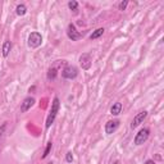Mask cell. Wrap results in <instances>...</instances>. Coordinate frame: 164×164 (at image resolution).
Segmentation results:
<instances>
[{"instance_id": "cell-4", "label": "cell", "mask_w": 164, "mask_h": 164, "mask_svg": "<svg viewBox=\"0 0 164 164\" xmlns=\"http://www.w3.org/2000/svg\"><path fill=\"white\" fill-rule=\"evenodd\" d=\"M77 68L73 67V65H67L63 71H62V76L64 78H67V80H73V78L77 77Z\"/></svg>"}, {"instance_id": "cell-3", "label": "cell", "mask_w": 164, "mask_h": 164, "mask_svg": "<svg viewBox=\"0 0 164 164\" xmlns=\"http://www.w3.org/2000/svg\"><path fill=\"white\" fill-rule=\"evenodd\" d=\"M149 133H150L149 128L140 129V132L136 133V136H135V145H142V144L149 139Z\"/></svg>"}, {"instance_id": "cell-10", "label": "cell", "mask_w": 164, "mask_h": 164, "mask_svg": "<svg viewBox=\"0 0 164 164\" xmlns=\"http://www.w3.org/2000/svg\"><path fill=\"white\" fill-rule=\"evenodd\" d=\"M10 50H12V42H10V41H5V42L3 44V48H2L3 56H4V58L8 56L9 53H10Z\"/></svg>"}, {"instance_id": "cell-1", "label": "cell", "mask_w": 164, "mask_h": 164, "mask_svg": "<svg viewBox=\"0 0 164 164\" xmlns=\"http://www.w3.org/2000/svg\"><path fill=\"white\" fill-rule=\"evenodd\" d=\"M58 111H59V99L58 97H54L53 104H51V110H50V113L48 115V119H46V128H49L51 124L54 123Z\"/></svg>"}, {"instance_id": "cell-18", "label": "cell", "mask_w": 164, "mask_h": 164, "mask_svg": "<svg viewBox=\"0 0 164 164\" xmlns=\"http://www.w3.org/2000/svg\"><path fill=\"white\" fill-rule=\"evenodd\" d=\"M65 160H67L68 163H72V160H73V155H72V153H67V155H65Z\"/></svg>"}, {"instance_id": "cell-11", "label": "cell", "mask_w": 164, "mask_h": 164, "mask_svg": "<svg viewBox=\"0 0 164 164\" xmlns=\"http://www.w3.org/2000/svg\"><path fill=\"white\" fill-rule=\"evenodd\" d=\"M122 111V104L121 103H115L113 104V107L110 108V113L113 115H118Z\"/></svg>"}, {"instance_id": "cell-7", "label": "cell", "mask_w": 164, "mask_h": 164, "mask_svg": "<svg viewBox=\"0 0 164 164\" xmlns=\"http://www.w3.org/2000/svg\"><path fill=\"white\" fill-rule=\"evenodd\" d=\"M118 127H119V121H117V119L109 121V122H107V124H105V132H107L108 135H111V133H114L115 131L118 129Z\"/></svg>"}, {"instance_id": "cell-5", "label": "cell", "mask_w": 164, "mask_h": 164, "mask_svg": "<svg viewBox=\"0 0 164 164\" xmlns=\"http://www.w3.org/2000/svg\"><path fill=\"white\" fill-rule=\"evenodd\" d=\"M67 36L71 38L72 41H78V40H80V38L82 37V35L76 30V27H75V24H73V23H69V24H68Z\"/></svg>"}, {"instance_id": "cell-2", "label": "cell", "mask_w": 164, "mask_h": 164, "mask_svg": "<svg viewBox=\"0 0 164 164\" xmlns=\"http://www.w3.org/2000/svg\"><path fill=\"white\" fill-rule=\"evenodd\" d=\"M42 42V36L38 32H31L28 36V46L30 48H38Z\"/></svg>"}, {"instance_id": "cell-20", "label": "cell", "mask_w": 164, "mask_h": 164, "mask_svg": "<svg viewBox=\"0 0 164 164\" xmlns=\"http://www.w3.org/2000/svg\"><path fill=\"white\" fill-rule=\"evenodd\" d=\"M145 164H155V163H154L153 160H146V163H145Z\"/></svg>"}, {"instance_id": "cell-14", "label": "cell", "mask_w": 164, "mask_h": 164, "mask_svg": "<svg viewBox=\"0 0 164 164\" xmlns=\"http://www.w3.org/2000/svg\"><path fill=\"white\" fill-rule=\"evenodd\" d=\"M56 75H58L56 67H51V68L49 69V72H48V78H49V80H55Z\"/></svg>"}, {"instance_id": "cell-17", "label": "cell", "mask_w": 164, "mask_h": 164, "mask_svg": "<svg viewBox=\"0 0 164 164\" xmlns=\"http://www.w3.org/2000/svg\"><path fill=\"white\" fill-rule=\"evenodd\" d=\"M127 5H128V2L127 0H124V2H122L121 4H119V10H124L127 8Z\"/></svg>"}, {"instance_id": "cell-19", "label": "cell", "mask_w": 164, "mask_h": 164, "mask_svg": "<svg viewBox=\"0 0 164 164\" xmlns=\"http://www.w3.org/2000/svg\"><path fill=\"white\" fill-rule=\"evenodd\" d=\"M5 127H6V124L4 123V124H3V126H2V128H0V137H2V136H3V132H4V129H5Z\"/></svg>"}, {"instance_id": "cell-6", "label": "cell", "mask_w": 164, "mask_h": 164, "mask_svg": "<svg viewBox=\"0 0 164 164\" xmlns=\"http://www.w3.org/2000/svg\"><path fill=\"white\" fill-rule=\"evenodd\" d=\"M146 117H148V111H145V110H144V111H140V113L133 118V121H132V124H131V127H132V128L139 127L140 124L144 122V119H145Z\"/></svg>"}, {"instance_id": "cell-9", "label": "cell", "mask_w": 164, "mask_h": 164, "mask_svg": "<svg viewBox=\"0 0 164 164\" xmlns=\"http://www.w3.org/2000/svg\"><path fill=\"white\" fill-rule=\"evenodd\" d=\"M35 104V99L34 97H31V96H28V97H26V99L23 100V103H22V105H21V111L22 113H26L28 109H31V107Z\"/></svg>"}, {"instance_id": "cell-16", "label": "cell", "mask_w": 164, "mask_h": 164, "mask_svg": "<svg viewBox=\"0 0 164 164\" xmlns=\"http://www.w3.org/2000/svg\"><path fill=\"white\" fill-rule=\"evenodd\" d=\"M51 146H53V144H51V142H48V146H46V149H45V153L42 154V159H45V158H46V156L49 155L50 150H51Z\"/></svg>"}, {"instance_id": "cell-12", "label": "cell", "mask_w": 164, "mask_h": 164, "mask_svg": "<svg viewBox=\"0 0 164 164\" xmlns=\"http://www.w3.org/2000/svg\"><path fill=\"white\" fill-rule=\"evenodd\" d=\"M104 31H105L104 28H97V30H95V31L93 32V34H91L90 38H91V40H95V38H99V37H100V36L104 34Z\"/></svg>"}, {"instance_id": "cell-8", "label": "cell", "mask_w": 164, "mask_h": 164, "mask_svg": "<svg viewBox=\"0 0 164 164\" xmlns=\"http://www.w3.org/2000/svg\"><path fill=\"white\" fill-rule=\"evenodd\" d=\"M80 63L82 65V68L83 69H89L91 67V55L87 54V53H85L80 56Z\"/></svg>"}, {"instance_id": "cell-15", "label": "cell", "mask_w": 164, "mask_h": 164, "mask_svg": "<svg viewBox=\"0 0 164 164\" xmlns=\"http://www.w3.org/2000/svg\"><path fill=\"white\" fill-rule=\"evenodd\" d=\"M68 8L76 13V12L78 10V3L76 2V0H72V2H69V3H68Z\"/></svg>"}, {"instance_id": "cell-13", "label": "cell", "mask_w": 164, "mask_h": 164, "mask_svg": "<svg viewBox=\"0 0 164 164\" xmlns=\"http://www.w3.org/2000/svg\"><path fill=\"white\" fill-rule=\"evenodd\" d=\"M17 14L18 16H24L26 14V13H27V8H26V5L24 4H19V5H17Z\"/></svg>"}]
</instances>
